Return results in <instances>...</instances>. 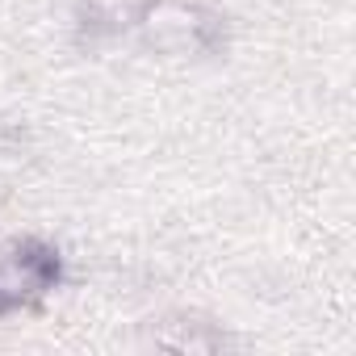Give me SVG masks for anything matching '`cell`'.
I'll return each instance as SVG.
<instances>
[{"mask_svg":"<svg viewBox=\"0 0 356 356\" xmlns=\"http://www.w3.org/2000/svg\"><path fill=\"white\" fill-rule=\"evenodd\" d=\"M55 277H59V260L47 248H38V243L13 248L5 260H0V310L38 298Z\"/></svg>","mask_w":356,"mask_h":356,"instance_id":"6da1fadb","label":"cell"}]
</instances>
